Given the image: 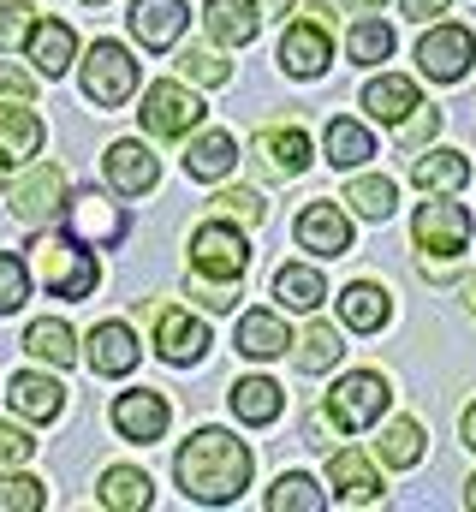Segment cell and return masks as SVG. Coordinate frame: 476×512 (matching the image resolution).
I'll list each match as a JSON object with an SVG mask.
<instances>
[{
	"label": "cell",
	"instance_id": "cell-1",
	"mask_svg": "<svg viewBox=\"0 0 476 512\" xmlns=\"http://www.w3.org/2000/svg\"><path fill=\"white\" fill-rule=\"evenodd\" d=\"M173 471H179V489L191 501L227 507V501H238V489L250 483V447L233 441V435H221V429H203V435H191L179 447Z\"/></svg>",
	"mask_w": 476,
	"mask_h": 512
},
{
	"label": "cell",
	"instance_id": "cell-2",
	"mask_svg": "<svg viewBox=\"0 0 476 512\" xmlns=\"http://www.w3.org/2000/svg\"><path fill=\"white\" fill-rule=\"evenodd\" d=\"M30 262H36V280L54 292V298H90L96 292V256L84 251L78 239H36L30 245Z\"/></svg>",
	"mask_w": 476,
	"mask_h": 512
},
{
	"label": "cell",
	"instance_id": "cell-3",
	"mask_svg": "<svg viewBox=\"0 0 476 512\" xmlns=\"http://www.w3.org/2000/svg\"><path fill=\"white\" fill-rule=\"evenodd\" d=\"M387 411V382L375 376V370H352V376H340V387L328 393V423L334 429H346V435H357L363 423H375Z\"/></svg>",
	"mask_w": 476,
	"mask_h": 512
},
{
	"label": "cell",
	"instance_id": "cell-4",
	"mask_svg": "<svg viewBox=\"0 0 476 512\" xmlns=\"http://www.w3.org/2000/svg\"><path fill=\"white\" fill-rule=\"evenodd\" d=\"M417 66H423V78H435V84H459V78L476 66V36L465 30V24L429 30V36L417 42Z\"/></svg>",
	"mask_w": 476,
	"mask_h": 512
},
{
	"label": "cell",
	"instance_id": "cell-5",
	"mask_svg": "<svg viewBox=\"0 0 476 512\" xmlns=\"http://www.w3.org/2000/svg\"><path fill=\"white\" fill-rule=\"evenodd\" d=\"M131 90H137V60L119 42H96L90 60H84V96L96 108H119Z\"/></svg>",
	"mask_w": 476,
	"mask_h": 512
},
{
	"label": "cell",
	"instance_id": "cell-6",
	"mask_svg": "<svg viewBox=\"0 0 476 512\" xmlns=\"http://www.w3.org/2000/svg\"><path fill=\"white\" fill-rule=\"evenodd\" d=\"M143 131L149 137H191V131L203 126V102L191 96V90H179L173 78L167 84H149V96H143Z\"/></svg>",
	"mask_w": 476,
	"mask_h": 512
},
{
	"label": "cell",
	"instance_id": "cell-7",
	"mask_svg": "<svg viewBox=\"0 0 476 512\" xmlns=\"http://www.w3.org/2000/svg\"><path fill=\"white\" fill-rule=\"evenodd\" d=\"M244 262H250V245H244V233H238V227L209 221V227H197V233H191V268H197V274L238 280V274H244Z\"/></svg>",
	"mask_w": 476,
	"mask_h": 512
},
{
	"label": "cell",
	"instance_id": "cell-8",
	"mask_svg": "<svg viewBox=\"0 0 476 512\" xmlns=\"http://www.w3.org/2000/svg\"><path fill=\"white\" fill-rule=\"evenodd\" d=\"M411 239H417V251H429V256H459L465 239H471V215L459 203H423L411 215Z\"/></svg>",
	"mask_w": 476,
	"mask_h": 512
},
{
	"label": "cell",
	"instance_id": "cell-9",
	"mask_svg": "<svg viewBox=\"0 0 476 512\" xmlns=\"http://www.w3.org/2000/svg\"><path fill=\"white\" fill-rule=\"evenodd\" d=\"M167 423H173V405L155 393V387H137V393H119L114 399V429L125 441H161L167 435Z\"/></svg>",
	"mask_w": 476,
	"mask_h": 512
},
{
	"label": "cell",
	"instance_id": "cell-10",
	"mask_svg": "<svg viewBox=\"0 0 476 512\" xmlns=\"http://www.w3.org/2000/svg\"><path fill=\"white\" fill-rule=\"evenodd\" d=\"M60 197H66V173L60 167H30V179L12 185V215L30 221V227H42V221L60 215Z\"/></svg>",
	"mask_w": 476,
	"mask_h": 512
},
{
	"label": "cell",
	"instance_id": "cell-11",
	"mask_svg": "<svg viewBox=\"0 0 476 512\" xmlns=\"http://www.w3.org/2000/svg\"><path fill=\"white\" fill-rule=\"evenodd\" d=\"M66 221H72V239H84L96 251H108V245L125 239V215H119L108 197H96V191H78L72 209H66Z\"/></svg>",
	"mask_w": 476,
	"mask_h": 512
},
{
	"label": "cell",
	"instance_id": "cell-12",
	"mask_svg": "<svg viewBox=\"0 0 476 512\" xmlns=\"http://www.w3.org/2000/svg\"><path fill=\"white\" fill-rule=\"evenodd\" d=\"M310 137L304 126H262L256 131V161L268 167V179H292V173H304L310 167Z\"/></svg>",
	"mask_w": 476,
	"mask_h": 512
},
{
	"label": "cell",
	"instance_id": "cell-13",
	"mask_svg": "<svg viewBox=\"0 0 476 512\" xmlns=\"http://www.w3.org/2000/svg\"><path fill=\"white\" fill-rule=\"evenodd\" d=\"M102 167H108V185L125 191V197H143V191H155V179H161V161L143 149V143H108V155H102Z\"/></svg>",
	"mask_w": 476,
	"mask_h": 512
},
{
	"label": "cell",
	"instance_id": "cell-14",
	"mask_svg": "<svg viewBox=\"0 0 476 512\" xmlns=\"http://www.w3.org/2000/svg\"><path fill=\"white\" fill-rule=\"evenodd\" d=\"M280 66H286L292 78H322V72H328V24H322V18L292 24L286 42H280Z\"/></svg>",
	"mask_w": 476,
	"mask_h": 512
},
{
	"label": "cell",
	"instance_id": "cell-15",
	"mask_svg": "<svg viewBox=\"0 0 476 512\" xmlns=\"http://www.w3.org/2000/svg\"><path fill=\"white\" fill-rule=\"evenodd\" d=\"M298 245L316 256H346L352 251V221L334 209V203H310L298 215Z\"/></svg>",
	"mask_w": 476,
	"mask_h": 512
},
{
	"label": "cell",
	"instance_id": "cell-16",
	"mask_svg": "<svg viewBox=\"0 0 476 512\" xmlns=\"http://www.w3.org/2000/svg\"><path fill=\"white\" fill-rule=\"evenodd\" d=\"M155 352H161L167 364H197V358L209 352V328H203L197 316H185V310H161V322H155Z\"/></svg>",
	"mask_w": 476,
	"mask_h": 512
},
{
	"label": "cell",
	"instance_id": "cell-17",
	"mask_svg": "<svg viewBox=\"0 0 476 512\" xmlns=\"http://www.w3.org/2000/svg\"><path fill=\"white\" fill-rule=\"evenodd\" d=\"M131 36L143 48H173L185 36V0H137L131 6Z\"/></svg>",
	"mask_w": 476,
	"mask_h": 512
},
{
	"label": "cell",
	"instance_id": "cell-18",
	"mask_svg": "<svg viewBox=\"0 0 476 512\" xmlns=\"http://www.w3.org/2000/svg\"><path fill=\"white\" fill-rule=\"evenodd\" d=\"M24 48H30L36 72L60 78V72L72 66V54H78V36H72V24H60V18H36V24H30V36H24Z\"/></svg>",
	"mask_w": 476,
	"mask_h": 512
},
{
	"label": "cell",
	"instance_id": "cell-19",
	"mask_svg": "<svg viewBox=\"0 0 476 512\" xmlns=\"http://www.w3.org/2000/svg\"><path fill=\"white\" fill-rule=\"evenodd\" d=\"M6 399H12V411L18 417H30V423H54L60 411H66V393H60V382H48V376H12V387H6Z\"/></svg>",
	"mask_w": 476,
	"mask_h": 512
},
{
	"label": "cell",
	"instance_id": "cell-20",
	"mask_svg": "<svg viewBox=\"0 0 476 512\" xmlns=\"http://www.w3.org/2000/svg\"><path fill=\"white\" fill-rule=\"evenodd\" d=\"M90 370H96V376H125V370H137V334H131L125 322H102V328L90 334Z\"/></svg>",
	"mask_w": 476,
	"mask_h": 512
},
{
	"label": "cell",
	"instance_id": "cell-21",
	"mask_svg": "<svg viewBox=\"0 0 476 512\" xmlns=\"http://www.w3.org/2000/svg\"><path fill=\"white\" fill-rule=\"evenodd\" d=\"M262 30V6L256 0H209V36L221 48H238Z\"/></svg>",
	"mask_w": 476,
	"mask_h": 512
},
{
	"label": "cell",
	"instance_id": "cell-22",
	"mask_svg": "<svg viewBox=\"0 0 476 512\" xmlns=\"http://www.w3.org/2000/svg\"><path fill=\"white\" fill-rule=\"evenodd\" d=\"M233 167H238V143L227 131L191 137V149H185V173H191V179H227Z\"/></svg>",
	"mask_w": 476,
	"mask_h": 512
},
{
	"label": "cell",
	"instance_id": "cell-23",
	"mask_svg": "<svg viewBox=\"0 0 476 512\" xmlns=\"http://www.w3.org/2000/svg\"><path fill=\"white\" fill-rule=\"evenodd\" d=\"M24 352H30V358H42V364L72 370V364H78V334H72L66 322L42 316V322H30V328H24Z\"/></svg>",
	"mask_w": 476,
	"mask_h": 512
},
{
	"label": "cell",
	"instance_id": "cell-24",
	"mask_svg": "<svg viewBox=\"0 0 476 512\" xmlns=\"http://www.w3.org/2000/svg\"><path fill=\"white\" fill-rule=\"evenodd\" d=\"M328 483H334L346 501H375V495H381V477H375V465H369L357 447H340V453L328 459Z\"/></svg>",
	"mask_w": 476,
	"mask_h": 512
},
{
	"label": "cell",
	"instance_id": "cell-25",
	"mask_svg": "<svg viewBox=\"0 0 476 512\" xmlns=\"http://www.w3.org/2000/svg\"><path fill=\"white\" fill-rule=\"evenodd\" d=\"M340 316H346V328H357V334L387 328V292H381L375 280H352V286L340 292Z\"/></svg>",
	"mask_w": 476,
	"mask_h": 512
},
{
	"label": "cell",
	"instance_id": "cell-26",
	"mask_svg": "<svg viewBox=\"0 0 476 512\" xmlns=\"http://www.w3.org/2000/svg\"><path fill=\"white\" fill-rule=\"evenodd\" d=\"M274 298H280L286 310H316V304L328 298V280H322L310 262H286V268L274 274Z\"/></svg>",
	"mask_w": 476,
	"mask_h": 512
},
{
	"label": "cell",
	"instance_id": "cell-27",
	"mask_svg": "<svg viewBox=\"0 0 476 512\" xmlns=\"http://www.w3.org/2000/svg\"><path fill=\"white\" fill-rule=\"evenodd\" d=\"M286 346H292V334H286V322H280V316L250 310V316L238 322V352H244V358H280Z\"/></svg>",
	"mask_w": 476,
	"mask_h": 512
},
{
	"label": "cell",
	"instance_id": "cell-28",
	"mask_svg": "<svg viewBox=\"0 0 476 512\" xmlns=\"http://www.w3.org/2000/svg\"><path fill=\"white\" fill-rule=\"evenodd\" d=\"M417 102H423V96H417V84H411V78H375V84L363 90V108H369L375 120H387V126H399Z\"/></svg>",
	"mask_w": 476,
	"mask_h": 512
},
{
	"label": "cell",
	"instance_id": "cell-29",
	"mask_svg": "<svg viewBox=\"0 0 476 512\" xmlns=\"http://www.w3.org/2000/svg\"><path fill=\"white\" fill-rule=\"evenodd\" d=\"M42 149V120L30 108H0V155L6 161H30Z\"/></svg>",
	"mask_w": 476,
	"mask_h": 512
},
{
	"label": "cell",
	"instance_id": "cell-30",
	"mask_svg": "<svg viewBox=\"0 0 476 512\" xmlns=\"http://www.w3.org/2000/svg\"><path fill=\"white\" fill-rule=\"evenodd\" d=\"M280 387L268 382V376H244V382L233 387V417H244V423H274L280 417Z\"/></svg>",
	"mask_w": 476,
	"mask_h": 512
},
{
	"label": "cell",
	"instance_id": "cell-31",
	"mask_svg": "<svg viewBox=\"0 0 476 512\" xmlns=\"http://www.w3.org/2000/svg\"><path fill=\"white\" fill-rule=\"evenodd\" d=\"M411 179H417L423 191H459V185L471 179V161H465L459 149H435V155H423V161L411 167Z\"/></svg>",
	"mask_w": 476,
	"mask_h": 512
},
{
	"label": "cell",
	"instance_id": "cell-32",
	"mask_svg": "<svg viewBox=\"0 0 476 512\" xmlns=\"http://www.w3.org/2000/svg\"><path fill=\"white\" fill-rule=\"evenodd\" d=\"M149 501H155V495H149V477H143V471L114 465V471L102 477V507H114V512H143Z\"/></svg>",
	"mask_w": 476,
	"mask_h": 512
},
{
	"label": "cell",
	"instance_id": "cell-33",
	"mask_svg": "<svg viewBox=\"0 0 476 512\" xmlns=\"http://www.w3.org/2000/svg\"><path fill=\"white\" fill-rule=\"evenodd\" d=\"M423 459V423L417 417H399V423H387V435H381V465H393V471H411Z\"/></svg>",
	"mask_w": 476,
	"mask_h": 512
},
{
	"label": "cell",
	"instance_id": "cell-34",
	"mask_svg": "<svg viewBox=\"0 0 476 512\" xmlns=\"http://www.w3.org/2000/svg\"><path fill=\"white\" fill-rule=\"evenodd\" d=\"M393 197H399V191H393V179H381V173H363V179L346 185V203H352L363 221H387V215H393Z\"/></svg>",
	"mask_w": 476,
	"mask_h": 512
},
{
	"label": "cell",
	"instance_id": "cell-35",
	"mask_svg": "<svg viewBox=\"0 0 476 512\" xmlns=\"http://www.w3.org/2000/svg\"><path fill=\"white\" fill-rule=\"evenodd\" d=\"M375 155V143H369V131L357 126V120H334L328 126V161L334 167H363Z\"/></svg>",
	"mask_w": 476,
	"mask_h": 512
},
{
	"label": "cell",
	"instance_id": "cell-36",
	"mask_svg": "<svg viewBox=\"0 0 476 512\" xmlns=\"http://www.w3.org/2000/svg\"><path fill=\"white\" fill-rule=\"evenodd\" d=\"M334 364H340V334L328 322H310V334L298 340V370L316 376V370H334Z\"/></svg>",
	"mask_w": 476,
	"mask_h": 512
},
{
	"label": "cell",
	"instance_id": "cell-37",
	"mask_svg": "<svg viewBox=\"0 0 476 512\" xmlns=\"http://www.w3.org/2000/svg\"><path fill=\"white\" fill-rule=\"evenodd\" d=\"M346 48H352L357 66H375V60H387V54H393V30H387L381 18H357L352 36H346Z\"/></svg>",
	"mask_w": 476,
	"mask_h": 512
},
{
	"label": "cell",
	"instance_id": "cell-38",
	"mask_svg": "<svg viewBox=\"0 0 476 512\" xmlns=\"http://www.w3.org/2000/svg\"><path fill=\"white\" fill-rule=\"evenodd\" d=\"M268 512H322V489L292 471V477H280V483L268 489Z\"/></svg>",
	"mask_w": 476,
	"mask_h": 512
},
{
	"label": "cell",
	"instance_id": "cell-39",
	"mask_svg": "<svg viewBox=\"0 0 476 512\" xmlns=\"http://www.w3.org/2000/svg\"><path fill=\"white\" fill-rule=\"evenodd\" d=\"M215 209H221V221H238V227H262V221H268V203H262L250 185H227V191L215 197Z\"/></svg>",
	"mask_w": 476,
	"mask_h": 512
},
{
	"label": "cell",
	"instance_id": "cell-40",
	"mask_svg": "<svg viewBox=\"0 0 476 512\" xmlns=\"http://www.w3.org/2000/svg\"><path fill=\"white\" fill-rule=\"evenodd\" d=\"M185 298H197L203 310H233L238 304V280H215V274H197V268H191Z\"/></svg>",
	"mask_w": 476,
	"mask_h": 512
},
{
	"label": "cell",
	"instance_id": "cell-41",
	"mask_svg": "<svg viewBox=\"0 0 476 512\" xmlns=\"http://www.w3.org/2000/svg\"><path fill=\"white\" fill-rule=\"evenodd\" d=\"M435 131H441V108H429V102H417V108H411V114L399 120V149L411 155V149H423V143H429Z\"/></svg>",
	"mask_w": 476,
	"mask_h": 512
},
{
	"label": "cell",
	"instance_id": "cell-42",
	"mask_svg": "<svg viewBox=\"0 0 476 512\" xmlns=\"http://www.w3.org/2000/svg\"><path fill=\"white\" fill-rule=\"evenodd\" d=\"M48 495L36 477H0V512H42Z\"/></svg>",
	"mask_w": 476,
	"mask_h": 512
},
{
	"label": "cell",
	"instance_id": "cell-43",
	"mask_svg": "<svg viewBox=\"0 0 476 512\" xmlns=\"http://www.w3.org/2000/svg\"><path fill=\"white\" fill-rule=\"evenodd\" d=\"M179 72H185L191 84H227V60H215L209 48H191V54H179Z\"/></svg>",
	"mask_w": 476,
	"mask_h": 512
},
{
	"label": "cell",
	"instance_id": "cell-44",
	"mask_svg": "<svg viewBox=\"0 0 476 512\" xmlns=\"http://www.w3.org/2000/svg\"><path fill=\"white\" fill-rule=\"evenodd\" d=\"M24 292H30L24 262H18V256H0V316H6V310H18V304H24Z\"/></svg>",
	"mask_w": 476,
	"mask_h": 512
},
{
	"label": "cell",
	"instance_id": "cell-45",
	"mask_svg": "<svg viewBox=\"0 0 476 512\" xmlns=\"http://www.w3.org/2000/svg\"><path fill=\"white\" fill-rule=\"evenodd\" d=\"M30 6H0V48H18L24 36H30Z\"/></svg>",
	"mask_w": 476,
	"mask_h": 512
},
{
	"label": "cell",
	"instance_id": "cell-46",
	"mask_svg": "<svg viewBox=\"0 0 476 512\" xmlns=\"http://www.w3.org/2000/svg\"><path fill=\"white\" fill-rule=\"evenodd\" d=\"M36 453V441L24 435V429H12V423H0V465H24Z\"/></svg>",
	"mask_w": 476,
	"mask_h": 512
},
{
	"label": "cell",
	"instance_id": "cell-47",
	"mask_svg": "<svg viewBox=\"0 0 476 512\" xmlns=\"http://www.w3.org/2000/svg\"><path fill=\"white\" fill-rule=\"evenodd\" d=\"M0 96H12V102H30V96H36L30 72H18V66H0Z\"/></svg>",
	"mask_w": 476,
	"mask_h": 512
},
{
	"label": "cell",
	"instance_id": "cell-48",
	"mask_svg": "<svg viewBox=\"0 0 476 512\" xmlns=\"http://www.w3.org/2000/svg\"><path fill=\"white\" fill-rule=\"evenodd\" d=\"M441 6H447V0H405V12H411V18H435Z\"/></svg>",
	"mask_w": 476,
	"mask_h": 512
},
{
	"label": "cell",
	"instance_id": "cell-49",
	"mask_svg": "<svg viewBox=\"0 0 476 512\" xmlns=\"http://www.w3.org/2000/svg\"><path fill=\"white\" fill-rule=\"evenodd\" d=\"M465 447H471V453H476V405H471V411H465Z\"/></svg>",
	"mask_w": 476,
	"mask_h": 512
},
{
	"label": "cell",
	"instance_id": "cell-50",
	"mask_svg": "<svg viewBox=\"0 0 476 512\" xmlns=\"http://www.w3.org/2000/svg\"><path fill=\"white\" fill-rule=\"evenodd\" d=\"M346 6H352V12H375V6H381V0H346Z\"/></svg>",
	"mask_w": 476,
	"mask_h": 512
},
{
	"label": "cell",
	"instance_id": "cell-51",
	"mask_svg": "<svg viewBox=\"0 0 476 512\" xmlns=\"http://www.w3.org/2000/svg\"><path fill=\"white\" fill-rule=\"evenodd\" d=\"M286 6H292V0H262V12H286Z\"/></svg>",
	"mask_w": 476,
	"mask_h": 512
},
{
	"label": "cell",
	"instance_id": "cell-52",
	"mask_svg": "<svg viewBox=\"0 0 476 512\" xmlns=\"http://www.w3.org/2000/svg\"><path fill=\"white\" fill-rule=\"evenodd\" d=\"M465 501H471V507H476V477H471V489H465Z\"/></svg>",
	"mask_w": 476,
	"mask_h": 512
},
{
	"label": "cell",
	"instance_id": "cell-53",
	"mask_svg": "<svg viewBox=\"0 0 476 512\" xmlns=\"http://www.w3.org/2000/svg\"><path fill=\"white\" fill-rule=\"evenodd\" d=\"M6 167H12V161H6V155H0V185H6Z\"/></svg>",
	"mask_w": 476,
	"mask_h": 512
},
{
	"label": "cell",
	"instance_id": "cell-54",
	"mask_svg": "<svg viewBox=\"0 0 476 512\" xmlns=\"http://www.w3.org/2000/svg\"><path fill=\"white\" fill-rule=\"evenodd\" d=\"M90 6H108V0H90Z\"/></svg>",
	"mask_w": 476,
	"mask_h": 512
}]
</instances>
